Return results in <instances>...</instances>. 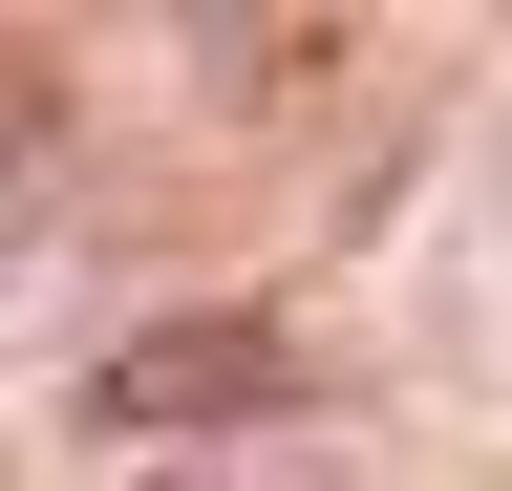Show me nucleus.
<instances>
[{"instance_id": "obj_1", "label": "nucleus", "mask_w": 512, "mask_h": 491, "mask_svg": "<svg viewBox=\"0 0 512 491\" xmlns=\"http://www.w3.org/2000/svg\"><path fill=\"white\" fill-rule=\"evenodd\" d=\"M86 406L107 427H256V406H278V321H150Z\"/></svg>"}, {"instance_id": "obj_3", "label": "nucleus", "mask_w": 512, "mask_h": 491, "mask_svg": "<svg viewBox=\"0 0 512 491\" xmlns=\"http://www.w3.org/2000/svg\"><path fill=\"white\" fill-rule=\"evenodd\" d=\"M150 491H363V470H342V449H256V427H235L214 470H150Z\"/></svg>"}, {"instance_id": "obj_2", "label": "nucleus", "mask_w": 512, "mask_h": 491, "mask_svg": "<svg viewBox=\"0 0 512 491\" xmlns=\"http://www.w3.org/2000/svg\"><path fill=\"white\" fill-rule=\"evenodd\" d=\"M43 171H64V86L0 43V214H43Z\"/></svg>"}]
</instances>
